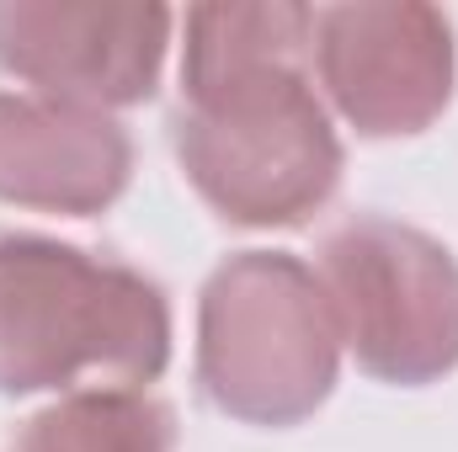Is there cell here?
<instances>
[{"label": "cell", "instance_id": "6", "mask_svg": "<svg viewBox=\"0 0 458 452\" xmlns=\"http://www.w3.org/2000/svg\"><path fill=\"white\" fill-rule=\"evenodd\" d=\"M171 27L176 11L155 0H0V70L91 113L139 107L160 86Z\"/></svg>", "mask_w": 458, "mask_h": 452}, {"label": "cell", "instance_id": "1", "mask_svg": "<svg viewBox=\"0 0 458 452\" xmlns=\"http://www.w3.org/2000/svg\"><path fill=\"white\" fill-rule=\"evenodd\" d=\"M315 5L208 0L187 11L171 144L198 197L240 229H299L346 171L342 133L315 96Z\"/></svg>", "mask_w": 458, "mask_h": 452}, {"label": "cell", "instance_id": "7", "mask_svg": "<svg viewBox=\"0 0 458 452\" xmlns=\"http://www.w3.org/2000/svg\"><path fill=\"white\" fill-rule=\"evenodd\" d=\"M133 138L113 113L0 91V203L97 219L128 192Z\"/></svg>", "mask_w": 458, "mask_h": 452}, {"label": "cell", "instance_id": "4", "mask_svg": "<svg viewBox=\"0 0 458 452\" xmlns=\"http://www.w3.org/2000/svg\"><path fill=\"white\" fill-rule=\"evenodd\" d=\"M320 282L368 378L427 389L458 367V255L437 234L357 213L320 239Z\"/></svg>", "mask_w": 458, "mask_h": 452}, {"label": "cell", "instance_id": "3", "mask_svg": "<svg viewBox=\"0 0 458 452\" xmlns=\"http://www.w3.org/2000/svg\"><path fill=\"white\" fill-rule=\"evenodd\" d=\"M342 372L326 282L293 250H234L198 293V389L240 421L288 431L310 421Z\"/></svg>", "mask_w": 458, "mask_h": 452}, {"label": "cell", "instance_id": "2", "mask_svg": "<svg viewBox=\"0 0 458 452\" xmlns=\"http://www.w3.org/2000/svg\"><path fill=\"white\" fill-rule=\"evenodd\" d=\"M171 367L155 277L48 234H0V394H75L86 378L144 389Z\"/></svg>", "mask_w": 458, "mask_h": 452}, {"label": "cell", "instance_id": "8", "mask_svg": "<svg viewBox=\"0 0 458 452\" xmlns=\"http://www.w3.org/2000/svg\"><path fill=\"white\" fill-rule=\"evenodd\" d=\"M16 452H176V410L149 389H75L21 426Z\"/></svg>", "mask_w": 458, "mask_h": 452}, {"label": "cell", "instance_id": "5", "mask_svg": "<svg viewBox=\"0 0 458 452\" xmlns=\"http://www.w3.org/2000/svg\"><path fill=\"white\" fill-rule=\"evenodd\" d=\"M315 70L362 138L427 133L458 86L454 21L421 0L315 5Z\"/></svg>", "mask_w": 458, "mask_h": 452}]
</instances>
